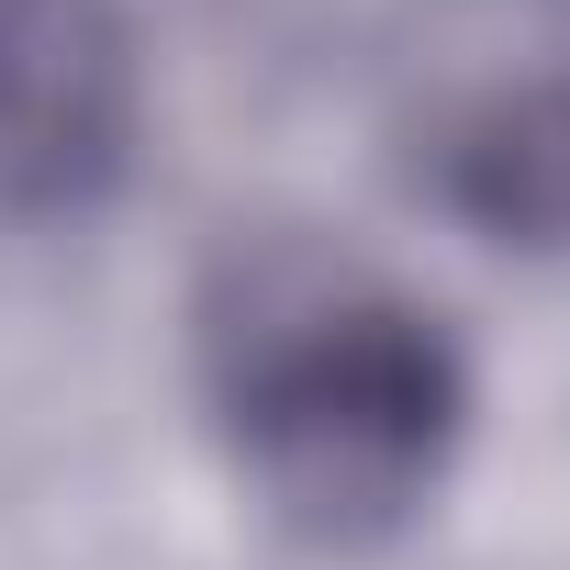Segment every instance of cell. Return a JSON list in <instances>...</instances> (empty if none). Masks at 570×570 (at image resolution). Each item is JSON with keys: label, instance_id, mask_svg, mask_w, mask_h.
I'll list each match as a JSON object with an SVG mask.
<instances>
[{"label": "cell", "instance_id": "obj_1", "mask_svg": "<svg viewBox=\"0 0 570 570\" xmlns=\"http://www.w3.org/2000/svg\"><path fill=\"white\" fill-rule=\"evenodd\" d=\"M202 392L257 503L314 548H381L470 425L448 325L303 224H246L202 268Z\"/></svg>", "mask_w": 570, "mask_h": 570}, {"label": "cell", "instance_id": "obj_2", "mask_svg": "<svg viewBox=\"0 0 570 570\" xmlns=\"http://www.w3.org/2000/svg\"><path fill=\"white\" fill-rule=\"evenodd\" d=\"M414 179L492 246H570V68L448 101L414 146Z\"/></svg>", "mask_w": 570, "mask_h": 570}]
</instances>
